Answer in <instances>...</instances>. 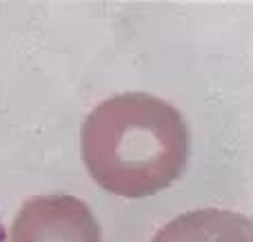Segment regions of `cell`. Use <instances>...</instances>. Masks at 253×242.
<instances>
[{
	"label": "cell",
	"instance_id": "obj_1",
	"mask_svg": "<svg viewBox=\"0 0 253 242\" xmlns=\"http://www.w3.org/2000/svg\"><path fill=\"white\" fill-rule=\"evenodd\" d=\"M80 149L89 176L105 191L149 198L184 173L189 127L162 98L125 91L102 100L84 118Z\"/></svg>",
	"mask_w": 253,
	"mask_h": 242
},
{
	"label": "cell",
	"instance_id": "obj_2",
	"mask_svg": "<svg viewBox=\"0 0 253 242\" xmlns=\"http://www.w3.org/2000/svg\"><path fill=\"white\" fill-rule=\"evenodd\" d=\"M11 242H102L100 225L83 200L67 194L34 196L20 207Z\"/></svg>",
	"mask_w": 253,
	"mask_h": 242
},
{
	"label": "cell",
	"instance_id": "obj_3",
	"mask_svg": "<svg viewBox=\"0 0 253 242\" xmlns=\"http://www.w3.org/2000/svg\"><path fill=\"white\" fill-rule=\"evenodd\" d=\"M151 242H253V222L245 213L198 209L173 218Z\"/></svg>",
	"mask_w": 253,
	"mask_h": 242
},
{
	"label": "cell",
	"instance_id": "obj_4",
	"mask_svg": "<svg viewBox=\"0 0 253 242\" xmlns=\"http://www.w3.org/2000/svg\"><path fill=\"white\" fill-rule=\"evenodd\" d=\"M0 242H9V240H7V231H4L2 220H0Z\"/></svg>",
	"mask_w": 253,
	"mask_h": 242
}]
</instances>
